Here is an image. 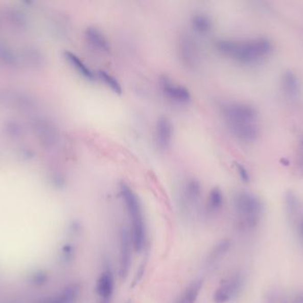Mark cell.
<instances>
[{
	"label": "cell",
	"instance_id": "obj_1",
	"mask_svg": "<svg viewBox=\"0 0 303 303\" xmlns=\"http://www.w3.org/2000/svg\"><path fill=\"white\" fill-rule=\"evenodd\" d=\"M217 50L227 57L243 63H252L270 55L273 46L266 37H255L247 40H219Z\"/></svg>",
	"mask_w": 303,
	"mask_h": 303
},
{
	"label": "cell",
	"instance_id": "obj_2",
	"mask_svg": "<svg viewBox=\"0 0 303 303\" xmlns=\"http://www.w3.org/2000/svg\"><path fill=\"white\" fill-rule=\"evenodd\" d=\"M120 192L126 206L127 212L131 220V240L134 249L137 253L141 252L146 245L147 231L144 222L143 211L137 194L130 186L122 182Z\"/></svg>",
	"mask_w": 303,
	"mask_h": 303
},
{
	"label": "cell",
	"instance_id": "obj_3",
	"mask_svg": "<svg viewBox=\"0 0 303 303\" xmlns=\"http://www.w3.org/2000/svg\"><path fill=\"white\" fill-rule=\"evenodd\" d=\"M238 223L241 229H248L255 225L262 212V204L255 196L240 192L234 198Z\"/></svg>",
	"mask_w": 303,
	"mask_h": 303
},
{
	"label": "cell",
	"instance_id": "obj_4",
	"mask_svg": "<svg viewBox=\"0 0 303 303\" xmlns=\"http://www.w3.org/2000/svg\"><path fill=\"white\" fill-rule=\"evenodd\" d=\"M222 113L228 123L257 122L258 113L254 107L243 102H229L223 105Z\"/></svg>",
	"mask_w": 303,
	"mask_h": 303
},
{
	"label": "cell",
	"instance_id": "obj_5",
	"mask_svg": "<svg viewBox=\"0 0 303 303\" xmlns=\"http://www.w3.org/2000/svg\"><path fill=\"white\" fill-rule=\"evenodd\" d=\"M243 285V278L240 274H235L223 280L220 287L214 293L215 303H227L239 294Z\"/></svg>",
	"mask_w": 303,
	"mask_h": 303
},
{
	"label": "cell",
	"instance_id": "obj_6",
	"mask_svg": "<svg viewBox=\"0 0 303 303\" xmlns=\"http://www.w3.org/2000/svg\"><path fill=\"white\" fill-rule=\"evenodd\" d=\"M131 236L126 228L121 229L120 253H119V276L125 279L130 272L131 265Z\"/></svg>",
	"mask_w": 303,
	"mask_h": 303
},
{
	"label": "cell",
	"instance_id": "obj_7",
	"mask_svg": "<svg viewBox=\"0 0 303 303\" xmlns=\"http://www.w3.org/2000/svg\"><path fill=\"white\" fill-rule=\"evenodd\" d=\"M231 135L242 142H253L257 141L259 136V128L257 122H240V123H228Z\"/></svg>",
	"mask_w": 303,
	"mask_h": 303
},
{
	"label": "cell",
	"instance_id": "obj_8",
	"mask_svg": "<svg viewBox=\"0 0 303 303\" xmlns=\"http://www.w3.org/2000/svg\"><path fill=\"white\" fill-rule=\"evenodd\" d=\"M181 60L188 68H195L199 63V49L196 42L189 35L181 37L179 42Z\"/></svg>",
	"mask_w": 303,
	"mask_h": 303
},
{
	"label": "cell",
	"instance_id": "obj_9",
	"mask_svg": "<svg viewBox=\"0 0 303 303\" xmlns=\"http://www.w3.org/2000/svg\"><path fill=\"white\" fill-rule=\"evenodd\" d=\"M174 127L172 123L166 117H160L155 126V141L158 148L165 150L170 147L173 138Z\"/></svg>",
	"mask_w": 303,
	"mask_h": 303
},
{
	"label": "cell",
	"instance_id": "obj_10",
	"mask_svg": "<svg viewBox=\"0 0 303 303\" xmlns=\"http://www.w3.org/2000/svg\"><path fill=\"white\" fill-rule=\"evenodd\" d=\"M161 88L164 94L170 100L179 102V103H187L191 101V93L185 86L175 84L174 82L164 78L161 80Z\"/></svg>",
	"mask_w": 303,
	"mask_h": 303
},
{
	"label": "cell",
	"instance_id": "obj_11",
	"mask_svg": "<svg viewBox=\"0 0 303 303\" xmlns=\"http://www.w3.org/2000/svg\"><path fill=\"white\" fill-rule=\"evenodd\" d=\"M81 287L78 284H71L60 293L47 297L38 303H76L80 296Z\"/></svg>",
	"mask_w": 303,
	"mask_h": 303
},
{
	"label": "cell",
	"instance_id": "obj_12",
	"mask_svg": "<svg viewBox=\"0 0 303 303\" xmlns=\"http://www.w3.org/2000/svg\"><path fill=\"white\" fill-rule=\"evenodd\" d=\"M85 37L89 44L101 53H109L110 44L103 32L95 27H88L85 31Z\"/></svg>",
	"mask_w": 303,
	"mask_h": 303
},
{
	"label": "cell",
	"instance_id": "obj_13",
	"mask_svg": "<svg viewBox=\"0 0 303 303\" xmlns=\"http://www.w3.org/2000/svg\"><path fill=\"white\" fill-rule=\"evenodd\" d=\"M282 86L285 94L290 99H297L300 95V83L293 71L285 72L282 77Z\"/></svg>",
	"mask_w": 303,
	"mask_h": 303
},
{
	"label": "cell",
	"instance_id": "obj_14",
	"mask_svg": "<svg viewBox=\"0 0 303 303\" xmlns=\"http://www.w3.org/2000/svg\"><path fill=\"white\" fill-rule=\"evenodd\" d=\"M97 293L104 300H109L113 292V276L110 270L104 271L97 281Z\"/></svg>",
	"mask_w": 303,
	"mask_h": 303
},
{
	"label": "cell",
	"instance_id": "obj_15",
	"mask_svg": "<svg viewBox=\"0 0 303 303\" xmlns=\"http://www.w3.org/2000/svg\"><path fill=\"white\" fill-rule=\"evenodd\" d=\"M64 57L68 61V63L72 66V67L76 69V71L82 75L83 78H86L88 80L94 81L95 79V75H94V71L90 70V68L87 66L86 64L84 63L80 58L77 56V54H74L70 51H65L64 52Z\"/></svg>",
	"mask_w": 303,
	"mask_h": 303
},
{
	"label": "cell",
	"instance_id": "obj_16",
	"mask_svg": "<svg viewBox=\"0 0 303 303\" xmlns=\"http://www.w3.org/2000/svg\"><path fill=\"white\" fill-rule=\"evenodd\" d=\"M201 195V185L195 179H191L185 183L183 188V199L189 205L198 202Z\"/></svg>",
	"mask_w": 303,
	"mask_h": 303
},
{
	"label": "cell",
	"instance_id": "obj_17",
	"mask_svg": "<svg viewBox=\"0 0 303 303\" xmlns=\"http://www.w3.org/2000/svg\"><path fill=\"white\" fill-rule=\"evenodd\" d=\"M191 24L193 30L199 33H207L212 29V20L207 14H194L192 17Z\"/></svg>",
	"mask_w": 303,
	"mask_h": 303
},
{
	"label": "cell",
	"instance_id": "obj_18",
	"mask_svg": "<svg viewBox=\"0 0 303 303\" xmlns=\"http://www.w3.org/2000/svg\"><path fill=\"white\" fill-rule=\"evenodd\" d=\"M202 280H196L191 284L182 294L178 303H196L202 287Z\"/></svg>",
	"mask_w": 303,
	"mask_h": 303
},
{
	"label": "cell",
	"instance_id": "obj_19",
	"mask_svg": "<svg viewBox=\"0 0 303 303\" xmlns=\"http://www.w3.org/2000/svg\"><path fill=\"white\" fill-rule=\"evenodd\" d=\"M223 205V192L218 188H214L210 191L208 201H207V210L210 212H216L219 211Z\"/></svg>",
	"mask_w": 303,
	"mask_h": 303
},
{
	"label": "cell",
	"instance_id": "obj_20",
	"mask_svg": "<svg viewBox=\"0 0 303 303\" xmlns=\"http://www.w3.org/2000/svg\"><path fill=\"white\" fill-rule=\"evenodd\" d=\"M98 75H99L100 79L103 80L104 83L107 84L108 88H111L112 91L114 92L117 95H122V93H123L122 84L115 77H113V75H111L107 71H102V70L99 71Z\"/></svg>",
	"mask_w": 303,
	"mask_h": 303
},
{
	"label": "cell",
	"instance_id": "obj_21",
	"mask_svg": "<svg viewBox=\"0 0 303 303\" xmlns=\"http://www.w3.org/2000/svg\"><path fill=\"white\" fill-rule=\"evenodd\" d=\"M230 247V242L229 240H223L219 244H217V246L214 248L213 251L210 253L209 258H208V264L213 265L215 263L222 258V256L226 253L227 251Z\"/></svg>",
	"mask_w": 303,
	"mask_h": 303
},
{
	"label": "cell",
	"instance_id": "obj_22",
	"mask_svg": "<svg viewBox=\"0 0 303 303\" xmlns=\"http://www.w3.org/2000/svg\"><path fill=\"white\" fill-rule=\"evenodd\" d=\"M235 165H236L237 170H238V172H239L241 180L245 182H249L250 176L249 174L247 172V168L243 165L240 164V163H236Z\"/></svg>",
	"mask_w": 303,
	"mask_h": 303
},
{
	"label": "cell",
	"instance_id": "obj_23",
	"mask_svg": "<svg viewBox=\"0 0 303 303\" xmlns=\"http://www.w3.org/2000/svg\"><path fill=\"white\" fill-rule=\"evenodd\" d=\"M74 249L70 245L65 246L63 249V255L65 259H71L73 258Z\"/></svg>",
	"mask_w": 303,
	"mask_h": 303
},
{
	"label": "cell",
	"instance_id": "obj_24",
	"mask_svg": "<svg viewBox=\"0 0 303 303\" xmlns=\"http://www.w3.org/2000/svg\"><path fill=\"white\" fill-rule=\"evenodd\" d=\"M299 160H300V165L302 167L303 170V148H301V153L300 154V159Z\"/></svg>",
	"mask_w": 303,
	"mask_h": 303
},
{
	"label": "cell",
	"instance_id": "obj_25",
	"mask_svg": "<svg viewBox=\"0 0 303 303\" xmlns=\"http://www.w3.org/2000/svg\"><path fill=\"white\" fill-rule=\"evenodd\" d=\"M295 303H303V295L302 296L298 297V298H297L296 302Z\"/></svg>",
	"mask_w": 303,
	"mask_h": 303
},
{
	"label": "cell",
	"instance_id": "obj_26",
	"mask_svg": "<svg viewBox=\"0 0 303 303\" xmlns=\"http://www.w3.org/2000/svg\"><path fill=\"white\" fill-rule=\"evenodd\" d=\"M300 235H301V236H302V239H303V220H302V221H301V223H300Z\"/></svg>",
	"mask_w": 303,
	"mask_h": 303
},
{
	"label": "cell",
	"instance_id": "obj_27",
	"mask_svg": "<svg viewBox=\"0 0 303 303\" xmlns=\"http://www.w3.org/2000/svg\"><path fill=\"white\" fill-rule=\"evenodd\" d=\"M100 303H110L109 302V300H101V301H100Z\"/></svg>",
	"mask_w": 303,
	"mask_h": 303
}]
</instances>
